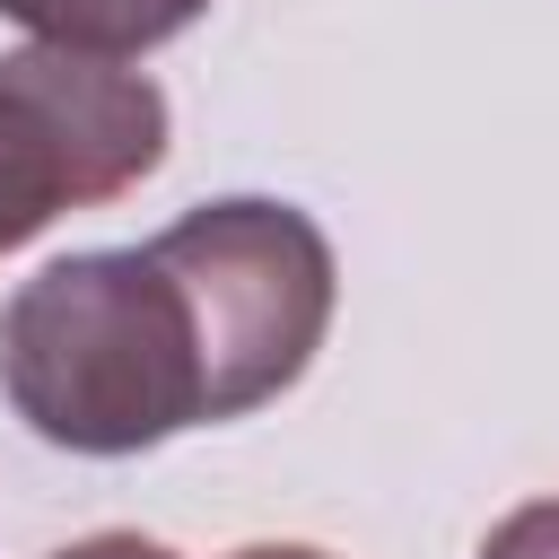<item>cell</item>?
<instances>
[{
	"label": "cell",
	"mask_w": 559,
	"mask_h": 559,
	"mask_svg": "<svg viewBox=\"0 0 559 559\" xmlns=\"http://www.w3.org/2000/svg\"><path fill=\"white\" fill-rule=\"evenodd\" d=\"M472 559H559V498H524L515 515H498Z\"/></svg>",
	"instance_id": "5"
},
{
	"label": "cell",
	"mask_w": 559,
	"mask_h": 559,
	"mask_svg": "<svg viewBox=\"0 0 559 559\" xmlns=\"http://www.w3.org/2000/svg\"><path fill=\"white\" fill-rule=\"evenodd\" d=\"M166 157V87L122 61L26 44L0 61V253L61 210L122 201Z\"/></svg>",
	"instance_id": "3"
},
{
	"label": "cell",
	"mask_w": 559,
	"mask_h": 559,
	"mask_svg": "<svg viewBox=\"0 0 559 559\" xmlns=\"http://www.w3.org/2000/svg\"><path fill=\"white\" fill-rule=\"evenodd\" d=\"M148 245L183 271V288L201 306L210 376H218V419H245V411L280 402L314 367V349L332 332L341 271H332V236L297 201L227 192V201L183 210Z\"/></svg>",
	"instance_id": "2"
},
{
	"label": "cell",
	"mask_w": 559,
	"mask_h": 559,
	"mask_svg": "<svg viewBox=\"0 0 559 559\" xmlns=\"http://www.w3.org/2000/svg\"><path fill=\"white\" fill-rule=\"evenodd\" d=\"M227 559H332V550H314V542H245Z\"/></svg>",
	"instance_id": "7"
},
{
	"label": "cell",
	"mask_w": 559,
	"mask_h": 559,
	"mask_svg": "<svg viewBox=\"0 0 559 559\" xmlns=\"http://www.w3.org/2000/svg\"><path fill=\"white\" fill-rule=\"evenodd\" d=\"M0 393L61 454H148L218 428L210 332L157 245L61 253L0 306Z\"/></svg>",
	"instance_id": "1"
},
{
	"label": "cell",
	"mask_w": 559,
	"mask_h": 559,
	"mask_svg": "<svg viewBox=\"0 0 559 559\" xmlns=\"http://www.w3.org/2000/svg\"><path fill=\"white\" fill-rule=\"evenodd\" d=\"M52 559H175V550L148 542V533H87V542H70V550H52Z\"/></svg>",
	"instance_id": "6"
},
{
	"label": "cell",
	"mask_w": 559,
	"mask_h": 559,
	"mask_svg": "<svg viewBox=\"0 0 559 559\" xmlns=\"http://www.w3.org/2000/svg\"><path fill=\"white\" fill-rule=\"evenodd\" d=\"M9 26H26L52 52H87V61H140L157 44H175L183 26L210 17V0H0Z\"/></svg>",
	"instance_id": "4"
}]
</instances>
